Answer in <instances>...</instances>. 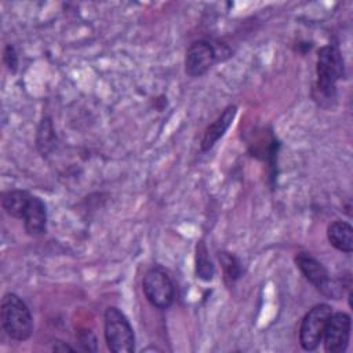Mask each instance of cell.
I'll use <instances>...</instances> for the list:
<instances>
[{
  "instance_id": "obj_1",
  "label": "cell",
  "mask_w": 353,
  "mask_h": 353,
  "mask_svg": "<svg viewBox=\"0 0 353 353\" xmlns=\"http://www.w3.org/2000/svg\"><path fill=\"white\" fill-rule=\"evenodd\" d=\"M317 99L334 101L336 97V81L345 76V63L336 44H327L319 50L316 63Z\"/></svg>"
},
{
  "instance_id": "obj_2",
  "label": "cell",
  "mask_w": 353,
  "mask_h": 353,
  "mask_svg": "<svg viewBox=\"0 0 353 353\" xmlns=\"http://www.w3.org/2000/svg\"><path fill=\"white\" fill-rule=\"evenodd\" d=\"M0 320L4 332L14 341L23 342L33 332V317L28 305L14 292L1 298Z\"/></svg>"
},
{
  "instance_id": "obj_3",
  "label": "cell",
  "mask_w": 353,
  "mask_h": 353,
  "mask_svg": "<svg viewBox=\"0 0 353 353\" xmlns=\"http://www.w3.org/2000/svg\"><path fill=\"white\" fill-rule=\"evenodd\" d=\"M103 334L108 349L113 353H132L135 334L127 316L116 306H109L103 313Z\"/></svg>"
},
{
  "instance_id": "obj_4",
  "label": "cell",
  "mask_w": 353,
  "mask_h": 353,
  "mask_svg": "<svg viewBox=\"0 0 353 353\" xmlns=\"http://www.w3.org/2000/svg\"><path fill=\"white\" fill-rule=\"evenodd\" d=\"M142 291L146 301L156 309H168L175 299V287L168 273L160 266L153 265L142 277Z\"/></svg>"
},
{
  "instance_id": "obj_5",
  "label": "cell",
  "mask_w": 353,
  "mask_h": 353,
  "mask_svg": "<svg viewBox=\"0 0 353 353\" xmlns=\"http://www.w3.org/2000/svg\"><path fill=\"white\" fill-rule=\"evenodd\" d=\"M296 268L303 277L324 296L331 299H339L342 295L341 285L331 279L327 268L309 252H298L295 255Z\"/></svg>"
},
{
  "instance_id": "obj_6",
  "label": "cell",
  "mask_w": 353,
  "mask_h": 353,
  "mask_svg": "<svg viewBox=\"0 0 353 353\" xmlns=\"http://www.w3.org/2000/svg\"><path fill=\"white\" fill-rule=\"evenodd\" d=\"M331 314L332 307L330 305L319 303L303 316L299 327V343L303 350L313 352L319 347Z\"/></svg>"
},
{
  "instance_id": "obj_7",
  "label": "cell",
  "mask_w": 353,
  "mask_h": 353,
  "mask_svg": "<svg viewBox=\"0 0 353 353\" xmlns=\"http://www.w3.org/2000/svg\"><path fill=\"white\" fill-rule=\"evenodd\" d=\"M219 59L218 48L210 40H194L186 50L185 72L190 77H200L205 74Z\"/></svg>"
},
{
  "instance_id": "obj_8",
  "label": "cell",
  "mask_w": 353,
  "mask_h": 353,
  "mask_svg": "<svg viewBox=\"0 0 353 353\" xmlns=\"http://www.w3.org/2000/svg\"><path fill=\"white\" fill-rule=\"evenodd\" d=\"M352 331V320L346 312L332 313L324 330V349L328 353H343L347 350Z\"/></svg>"
},
{
  "instance_id": "obj_9",
  "label": "cell",
  "mask_w": 353,
  "mask_h": 353,
  "mask_svg": "<svg viewBox=\"0 0 353 353\" xmlns=\"http://www.w3.org/2000/svg\"><path fill=\"white\" fill-rule=\"evenodd\" d=\"M236 114H237V106L228 105L221 112V114L205 128L200 142V148L203 152H207L215 146V143L225 135V132L232 125Z\"/></svg>"
},
{
  "instance_id": "obj_10",
  "label": "cell",
  "mask_w": 353,
  "mask_h": 353,
  "mask_svg": "<svg viewBox=\"0 0 353 353\" xmlns=\"http://www.w3.org/2000/svg\"><path fill=\"white\" fill-rule=\"evenodd\" d=\"M22 221L25 232L30 237H39L47 232V207L39 196L32 194Z\"/></svg>"
},
{
  "instance_id": "obj_11",
  "label": "cell",
  "mask_w": 353,
  "mask_h": 353,
  "mask_svg": "<svg viewBox=\"0 0 353 353\" xmlns=\"http://www.w3.org/2000/svg\"><path fill=\"white\" fill-rule=\"evenodd\" d=\"M327 239L330 244L341 252L350 254L353 251V228L349 222L334 221L327 228Z\"/></svg>"
},
{
  "instance_id": "obj_12",
  "label": "cell",
  "mask_w": 353,
  "mask_h": 353,
  "mask_svg": "<svg viewBox=\"0 0 353 353\" xmlns=\"http://www.w3.org/2000/svg\"><path fill=\"white\" fill-rule=\"evenodd\" d=\"M32 193L28 190H21V189H14L4 192L1 196V205L3 210L12 218L15 219H22L25 215V211L29 205Z\"/></svg>"
},
{
  "instance_id": "obj_13",
  "label": "cell",
  "mask_w": 353,
  "mask_h": 353,
  "mask_svg": "<svg viewBox=\"0 0 353 353\" xmlns=\"http://www.w3.org/2000/svg\"><path fill=\"white\" fill-rule=\"evenodd\" d=\"M194 270H196V276L203 281H211L215 276V266L210 258L208 248L204 240H200L196 244Z\"/></svg>"
},
{
  "instance_id": "obj_14",
  "label": "cell",
  "mask_w": 353,
  "mask_h": 353,
  "mask_svg": "<svg viewBox=\"0 0 353 353\" xmlns=\"http://www.w3.org/2000/svg\"><path fill=\"white\" fill-rule=\"evenodd\" d=\"M37 149L43 156H47L55 143V130L48 116H44L37 128Z\"/></svg>"
},
{
  "instance_id": "obj_15",
  "label": "cell",
  "mask_w": 353,
  "mask_h": 353,
  "mask_svg": "<svg viewBox=\"0 0 353 353\" xmlns=\"http://www.w3.org/2000/svg\"><path fill=\"white\" fill-rule=\"evenodd\" d=\"M218 258L222 265L226 280H229L230 283H234L237 279L241 277V273H243L241 263L236 255L223 251V252H219Z\"/></svg>"
},
{
  "instance_id": "obj_16",
  "label": "cell",
  "mask_w": 353,
  "mask_h": 353,
  "mask_svg": "<svg viewBox=\"0 0 353 353\" xmlns=\"http://www.w3.org/2000/svg\"><path fill=\"white\" fill-rule=\"evenodd\" d=\"M3 62L11 73H15L18 69V54L12 44H7L3 51Z\"/></svg>"
},
{
  "instance_id": "obj_17",
  "label": "cell",
  "mask_w": 353,
  "mask_h": 353,
  "mask_svg": "<svg viewBox=\"0 0 353 353\" xmlns=\"http://www.w3.org/2000/svg\"><path fill=\"white\" fill-rule=\"evenodd\" d=\"M77 338H79L84 350H88V352H95L97 350V338L92 334V331H90V330L81 331Z\"/></svg>"
},
{
  "instance_id": "obj_18",
  "label": "cell",
  "mask_w": 353,
  "mask_h": 353,
  "mask_svg": "<svg viewBox=\"0 0 353 353\" xmlns=\"http://www.w3.org/2000/svg\"><path fill=\"white\" fill-rule=\"evenodd\" d=\"M52 350H55V352H66V350H69V352H73V350H74V347H72L70 345L65 343L63 341H54V345H52Z\"/></svg>"
}]
</instances>
